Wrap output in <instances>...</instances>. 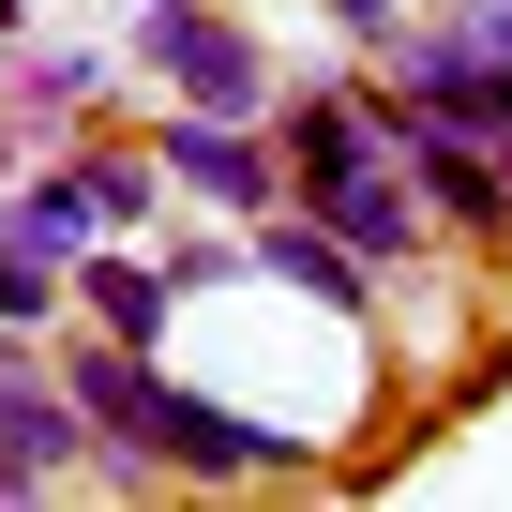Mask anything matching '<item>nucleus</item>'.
<instances>
[{"instance_id": "obj_1", "label": "nucleus", "mask_w": 512, "mask_h": 512, "mask_svg": "<svg viewBox=\"0 0 512 512\" xmlns=\"http://www.w3.org/2000/svg\"><path fill=\"white\" fill-rule=\"evenodd\" d=\"M272 136H287V181H302V211L332 241H362V256H407L422 241V196H407V151H392L377 91H302Z\"/></svg>"}, {"instance_id": "obj_2", "label": "nucleus", "mask_w": 512, "mask_h": 512, "mask_svg": "<svg viewBox=\"0 0 512 512\" xmlns=\"http://www.w3.org/2000/svg\"><path fill=\"white\" fill-rule=\"evenodd\" d=\"M136 76H166L211 121H272V61H256V31H226L211 0H136Z\"/></svg>"}, {"instance_id": "obj_3", "label": "nucleus", "mask_w": 512, "mask_h": 512, "mask_svg": "<svg viewBox=\"0 0 512 512\" xmlns=\"http://www.w3.org/2000/svg\"><path fill=\"white\" fill-rule=\"evenodd\" d=\"M76 467H91V407H76V377L31 362L16 332H0V497H46V482H76Z\"/></svg>"}, {"instance_id": "obj_4", "label": "nucleus", "mask_w": 512, "mask_h": 512, "mask_svg": "<svg viewBox=\"0 0 512 512\" xmlns=\"http://www.w3.org/2000/svg\"><path fill=\"white\" fill-rule=\"evenodd\" d=\"M151 151H166V181H181V196H211L226 226H256V211H287V196H302V181H287V136H272V121H211V106H181V121H166Z\"/></svg>"}, {"instance_id": "obj_5", "label": "nucleus", "mask_w": 512, "mask_h": 512, "mask_svg": "<svg viewBox=\"0 0 512 512\" xmlns=\"http://www.w3.org/2000/svg\"><path fill=\"white\" fill-rule=\"evenodd\" d=\"M241 272H272V287H302L317 317H362V287H377V256H362V241H332L317 211H256V226H241Z\"/></svg>"}, {"instance_id": "obj_6", "label": "nucleus", "mask_w": 512, "mask_h": 512, "mask_svg": "<svg viewBox=\"0 0 512 512\" xmlns=\"http://www.w3.org/2000/svg\"><path fill=\"white\" fill-rule=\"evenodd\" d=\"M76 302H91V332H121V347H166V317H181V272H166V256H136V241H91V256H76Z\"/></svg>"}, {"instance_id": "obj_7", "label": "nucleus", "mask_w": 512, "mask_h": 512, "mask_svg": "<svg viewBox=\"0 0 512 512\" xmlns=\"http://www.w3.org/2000/svg\"><path fill=\"white\" fill-rule=\"evenodd\" d=\"M302 437H272V422H241V407H211V392H166V467L181 482H256V467H287Z\"/></svg>"}, {"instance_id": "obj_8", "label": "nucleus", "mask_w": 512, "mask_h": 512, "mask_svg": "<svg viewBox=\"0 0 512 512\" xmlns=\"http://www.w3.org/2000/svg\"><path fill=\"white\" fill-rule=\"evenodd\" d=\"M0 226H16L31 256H61V272H76L91 241H121V226L91 211V181H76V166H61V181H16V196H0Z\"/></svg>"}, {"instance_id": "obj_9", "label": "nucleus", "mask_w": 512, "mask_h": 512, "mask_svg": "<svg viewBox=\"0 0 512 512\" xmlns=\"http://www.w3.org/2000/svg\"><path fill=\"white\" fill-rule=\"evenodd\" d=\"M76 302V272H61V256H31L16 226H0V332H31V317H61Z\"/></svg>"}, {"instance_id": "obj_10", "label": "nucleus", "mask_w": 512, "mask_h": 512, "mask_svg": "<svg viewBox=\"0 0 512 512\" xmlns=\"http://www.w3.org/2000/svg\"><path fill=\"white\" fill-rule=\"evenodd\" d=\"M91 91H106V61H91V46H46V61L16 76V121H76Z\"/></svg>"}, {"instance_id": "obj_11", "label": "nucleus", "mask_w": 512, "mask_h": 512, "mask_svg": "<svg viewBox=\"0 0 512 512\" xmlns=\"http://www.w3.org/2000/svg\"><path fill=\"white\" fill-rule=\"evenodd\" d=\"M76 181H91V211H106V226H151V196H166V151H91Z\"/></svg>"}, {"instance_id": "obj_12", "label": "nucleus", "mask_w": 512, "mask_h": 512, "mask_svg": "<svg viewBox=\"0 0 512 512\" xmlns=\"http://www.w3.org/2000/svg\"><path fill=\"white\" fill-rule=\"evenodd\" d=\"M332 31H362V46H392V31H407V0H332Z\"/></svg>"}, {"instance_id": "obj_13", "label": "nucleus", "mask_w": 512, "mask_h": 512, "mask_svg": "<svg viewBox=\"0 0 512 512\" xmlns=\"http://www.w3.org/2000/svg\"><path fill=\"white\" fill-rule=\"evenodd\" d=\"M16 16H31V0H0V31H16Z\"/></svg>"}, {"instance_id": "obj_14", "label": "nucleus", "mask_w": 512, "mask_h": 512, "mask_svg": "<svg viewBox=\"0 0 512 512\" xmlns=\"http://www.w3.org/2000/svg\"><path fill=\"white\" fill-rule=\"evenodd\" d=\"M497 16H512V0H497Z\"/></svg>"}]
</instances>
